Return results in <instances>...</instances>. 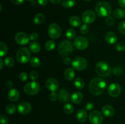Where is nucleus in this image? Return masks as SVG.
I'll use <instances>...</instances> for the list:
<instances>
[{
	"label": "nucleus",
	"mask_w": 125,
	"mask_h": 124,
	"mask_svg": "<svg viewBox=\"0 0 125 124\" xmlns=\"http://www.w3.org/2000/svg\"><path fill=\"white\" fill-rule=\"evenodd\" d=\"M106 88V83L101 78H94L89 83V91L94 96H100L103 93Z\"/></svg>",
	"instance_id": "1"
},
{
	"label": "nucleus",
	"mask_w": 125,
	"mask_h": 124,
	"mask_svg": "<svg viewBox=\"0 0 125 124\" xmlns=\"http://www.w3.org/2000/svg\"><path fill=\"white\" fill-rule=\"evenodd\" d=\"M96 13L100 17H107L112 13V7L106 1H101L95 7Z\"/></svg>",
	"instance_id": "2"
},
{
	"label": "nucleus",
	"mask_w": 125,
	"mask_h": 124,
	"mask_svg": "<svg viewBox=\"0 0 125 124\" xmlns=\"http://www.w3.org/2000/svg\"><path fill=\"white\" fill-rule=\"evenodd\" d=\"M95 71H96V74L99 76L106 77L111 74L112 69H111V66L108 63L104 61H101L96 64Z\"/></svg>",
	"instance_id": "3"
},
{
	"label": "nucleus",
	"mask_w": 125,
	"mask_h": 124,
	"mask_svg": "<svg viewBox=\"0 0 125 124\" xmlns=\"http://www.w3.org/2000/svg\"><path fill=\"white\" fill-rule=\"evenodd\" d=\"M74 50L73 44L68 40H64L62 41L59 45L58 52L62 57H66L70 55Z\"/></svg>",
	"instance_id": "4"
},
{
	"label": "nucleus",
	"mask_w": 125,
	"mask_h": 124,
	"mask_svg": "<svg viewBox=\"0 0 125 124\" xmlns=\"http://www.w3.org/2000/svg\"><path fill=\"white\" fill-rule=\"evenodd\" d=\"M31 53L26 47H21L18 50L16 54L17 61L20 63H26L30 60Z\"/></svg>",
	"instance_id": "5"
},
{
	"label": "nucleus",
	"mask_w": 125,
	"mask_h": 124,
	"mask_svg": "<svg viewBox=\"0 0 125 124\" xmlns=\"http://www.w3.org/2000/svg\"><path fill=\"white\" fill-rule=\"evenodd\" d=\"M40 85L39 83L35 81H32L27 83L24 86L23 90H24V92L28 95L32 96V95L37 94L40 91Z\"/></svg>",
	"instance_id": "6"
},
{
	"label": "nucleus",
	"mask_w": 125,
	"mask_h": 124,
	"mask_svg": "<svg viewBox=\"0 0 125 124\" xmlns=\"http://www.w3.org/2000/svg\"><path fill=\"white\" fill-rule=\"evenodd\" d=\"M48 32L49 36L51 38H58L62 34V29L61 26L57 23H52L49 26Z\"/></svg>",
	"instance_id": "7"
},
{
	"label": "nucleus",
	"mask_w": 125,
	"mask_h": 124,
	"mask_svg": "<svg viewBox=\"0 0 125 124\" xmlns=\"http://www.w3.org/2000/svg\"><path fill=\"white\" fill-rule=\"evenodd\" d=\"M72 66L74 69L78 71H83L87 68L88 63L83 57H77L73 60L72 63Z\"/></svg>",
	"instance_id": "8"
},
{
	"label": "nucleus",
	"mask_w": 125,
	"mask_h": 124,
	"mask_svg": "<svg viewBox=\"0 0 125 124\" xmlns=\"http://www.w3.org/2000/svg\"><path fill=\"white\" fill-rule=\"evenodd\" d=\"M82 21L84 24H92L96 19V14L91 10H85L82 15Z\"/></svg>",
	"instance_id": "9"
},
{
	"label": "nucleus",
	"mask_w": 125,
	"mask_h": 124,
	"mask_svg": "<svg viewBox=\"0 0 125 124\" xmlns=\"http://www.w3.org/2000/svg\"><path fill=\"white\" fill-rule=\"evenodd\" d=\"M74 46L79 50H84L89 46V41L84 36H78L74 39Z\"/></svg>",
	"instance_id": "10"
},
{
	"label": "nucleus",
	"mask_w": 125,
	"mask_h": 124,
	"mask_svg": "<svg viewBox=\"0 0 125 124\" xmlns=\"http://www.w3.org/2000/svg\"><path fill=\"white\" fill-rule=\"evenodd\" d=\"M89 120L92 124H101L103 121V116L100 112L93 111L89 114Z\"/></svg>",
	"instance_id": "11"
},
{
	"label": "nucleus",
	"mask_w": 125,
	"mask_h": 124,
	"mask_svg": "<svg viewBox=\"0 0 125 124\" xmlns=\"http://www.w3.org/2000/svg\"><path fill=\"white\" fill-rule=\"evenodd\" d=\"M107 91L110 96L112 97H117L120 94L122 88L118 83H114L109 85Z\"/></svg>",
	"instance_id": "12"
},
{
	"label": "nucleus",
	"mask_w": 125,
	"mask_h": 124,
	"mask_svg": "<svg viewBox=\"0 0 125 124\" xmlns=\"http://www.w3.org/2000/svg\"><path fill=\"white\" fill-rule=\"evenodd\" d=\"M29 39L30 38L29 37V36L26 33L23 32H18L15 36V40L16 43L20 45L27 44L29 43Z\"/></svg>",
	"instance_id": "13"
},
{
	"label": "nucleus",
	"mask_w": 125,
	"mask_h": 124,
	"mask_svg": "<svg viewBox=\"0 0 125 124\" xmlns=\"http://www.w3.org/2000/svg\"><path fill=\"white\" fill-rule=\"evenodd\" d=\"M46 87L49 91L51 92H55L57 91L59 86V84L57 80L54 78H50L46 81Z\"/></svg>",
	"instance_id": "14"
},
{
	"label": "nucleus",
	"mask_w": 125,
	"mask_h": 124,
	"mask_svg": "<svg viewBox=\"0 0 125 124\" xmlns=\"http://www.w3.org/2000/svg\"><path fill=\"white\" fill-rule=\"evenodd\" d=\"M18 111L21 114H28L32 109V106L28 102H22L18 105Z\"/></svg>",
	"instance_id": "15"
},
{
	"label": "nucleus",
	"mask_w": 125,
	"mask_h": 124,
	"mask_svg": "<svg viewBox=\"0 0 125 124\" xmlns=\"http://www.w3.org/2000/svg\"><path fill=\"white\" fill-rule=\"evenodd\" d=\"M58 98L61 102H67L70 100V94L67 89H62L59 91Z\"/></svg>",
	"instance_id": "16"
},
{
	"label": "nucleus",
	"mask_w": 125,
	"mask_h": 124,
	"mask_svg": "<svg viewBox=\"0 0 125 124\" xmlns=\"http://www.w3.org/2000/svg\"><path fill=\"white\" fill-rule=\"evenodd\" d=\"M103 114L106 117H111L114 115L115 113L114 108L110 105H106L102 108Z\"/></svg>",
	"instance_id": "17"
},
{
	"label": "nucleus",
	"mask_w": 125,
	"mask_h": 124,
	"mask_svg": "<svg viewBox=\"0 0 125 124\" xmlns=\"http://www.w3.org/2000/svg\"><path fill=\"white\" fill-rule=\"evenodd\" d=\"M105 40L110 44H114L117 41V35L114 32H109L105 35Z\"/></svg>",
	"instance_id": "18"
},
{
	"label": "nucleus",
	"mask_w": 125,
	"mask_h": 124,
	"mask_svg": "<svg viewBox=\"0 0 125 124\" xmlns=\"http://www.w3.org/2000/svg\"><path fill=\"white\" fill-rule=\"evenodd\" d=\"M20 92L16 89H12L8 92V98L12 102H16L20 98Z\"/></svg>",
	"instance_id": "19"
},
{
	"label": "nucleus",
	"mask_w": 125,
	"mask_h": 124,
	"mask_svg": "<svg viewBox=\"0 0 125 124\" xmlns=\"http://www.w3.org/2000/svg\"><path fill=\"white\" fill-rule=\"evenodd\" d=\"M76 118L77 120L79 122H84L87 119V113L85 109H79L78 111L76 114Z\"/></svg>",
	"instance_id": "20"
},
{
	"label": "nucleus",
	"mask_w": 125,
	"mask_h": 124,
	"mask_svg": "<svg viewBox=\"0 0 125 124\" xmlns=\"http://www.w3.org/2000/svg\"><path fill=\"white\" fill-rule=\"evenodd\" d=\"M71 100L74 103H79L83 100V94L80 92H75L71 96Z\"/></svg>",
	"instance_id": "21"
},
{
	"label": "nucleus",
	"mask_w": 125,
	"mask_h": 124,
	"mask_svg": "<svg viewBox=\"0 0 125 124\" xmlns=\"http://www.w3.org/2000/svg\"><path fill=\"white\" fill-rule=\"evenodd\" d=\"M113 16L117 19H122L125 17V10L120 8H117L112 12Z\"/></svg>",
	"instance_id": "22"
},
{
	"label": "nucleus",
	"mask_w": 125,
	"mask_h": 124,
	"mask_svg": "<svg viewBox=\"0 0 125 124\" xmlns=\"http://www.w3.org/2000/svg\"><path fill=\"white\" fill-rule=\"evenodd\" d=\"M69 23L73 27H78L81 24V19L77 16H72L69 19Z\"/></svg>",
	"instance_id": "23"
},
{
	"label": "nucleus",
	"mask_w": 125,
	"mask_h": 124,
	"mask_svg": "<svg viewBox=\"0 0 125 124\" xmlns=\"http://www.w3.org/2000/svg\"><path fill=\"white\" fill-rule=\"evenodd\" d=\"M64 76L65 78L67 79V80H73L74 79V76H75V72H74V71L73 70L72 68H68L65 70L64 72Z\"/></svg>",
	"instance_id": "24"
},
{
	"label": "nucleus",
	"mask_w": 125,
	"mask_h": 124,
	"mask_svg": "<svg viewBox=\"0 0 125 124\" xmlns=\"http://www.w3.org/2000/svg\"><path fill=\"white\" fill-rule=\"evenodd\" d=\"M29 49H30L31 51L34 53H37L40 51V45L39 43L35 42V41H33V42L29 44Z\"/></svg>",
	"instance_id": "25"
},
{
	"label": "nucleus",
	"mask_w": 125,
	"mask_h": 124,
	"mask_svg": "<svg viewBox=\"0 0 125 124\" xmlns=\"http://www.w3.org/2000/svg\"><path fill=\"white\" fill-rule=\"evenodd\" d=\"M45 21V15L42 13H39L34 18V23L36 24H42Z\"/></svg>",
	"instance_id": "26"
},
{
	"label": "nucleus",
	"mask_w": 125,
	"mask_h": 124,
	"mask_svg": "<svg viewBox=\"0 0 125 124\" xmlns=\"http://www.w3.org/2000/svg\"><path fill=\"white\" fill-rule=\"evenodd\" d=\"M74 84L75 87L78 89H82L84 88L85 86V83L84 80L80 77H78L74 80Z\"/></svg>",
	"instance_id": "27"
},
{
	"label": "nucleus",
	"mask_w": 125,
	"mask_h": 124,
	"mask_svg": "<svg viewBox=\"0 0 125 124\" xmlns=\"http://www.w3.org/2000/svg\"><path fill=\"white\" fill-rule=\"evenodd\" d=\"M75 3V0H62V6L65 8H71L74 6Z\"/></svg>",
	"instance_id": "28"
},
{
	"label": "nucleus",
	"mask_w": 125,
	"mask_h": 124,
	"mask_svg": "<svg viewBox=\"0 0 125 124\" xmlns=\"http://www.w3.org/2000/svg\"><path fill=\"white\" fill-rule=\"evenodd\" d=\"M29 63L33 68H38L40 66V60L37 57H34L31 58L29 60Z\"/></svg>",
	"instance_id": "29"
},
{
	"label": "nucleus",
	"mask_w": 125,
	"mask_h": 124,
	"mask_svg": "<svg viewBox=\"0 0 125 124\" xmlns=\"http://www.w3.org/2000/svg\"><path fill=\"white\" fill-rule=\"evenodd\" d=\"M7 51H8V48L7 45L6 44V43L1 41L0 43V56L1 57L5 56L7 54Z\"/></svg>",
	"instance_id": "30"
},
{
	"label": "nucleus",
	"mask_w": 125,
	"mask_h": 124,
	"mask_svg": "<svg viewBox=\"0 0 125 124\" xmlns=\"http://www.w3.org/2000/svg\"><path fill=\"white\" fill-rule=\"evenodd\" d=\"M56 47V44H55V42L52 40H48L45 43V47L47 51H51L54 49Z\"/></svg>",
	"instance_id": "31"
},
{
	"label": "nucleus",
	"mask_w": 125,
	"mask_h": 124,
	"mask_svg": "<svg viewBox=\"0 0 125 124\" xmlns=\"http://www.w3.org/2000/svg\"><path fill=\"white\" fill-rule=\"evenodd\" d=\"M63 111L67 114H70L74 111V107L70 103H66L64 106H63Z\"/></svg>",
	"instance_id": "32"
},
{
	"label": "nucleus",
	"mask_w": 125,
	"mask_h": 124,
	"mask_svg": "<svg viewBox=\"0 0 125 124\" xmlns=\"http://www.w3.org/2000/svg\"><path fill=\"white\" fill-rule=\"evenodd\" d=\"M76 33L74 29H72V28L67 29V32H66V36L68 39L73 40L76 37Z\"/></svg>",
	"instance_id": "33"
},
{
	"label": "nucleus",
	"mask_w": 125,
	"mask_h": 124,
	"mask_svg": "<svg viewBox=\"0 0 125 124\" xmlns=\"http://www.w3.org/2000/svg\"><path fill=\"white\" fill-rule=\"evenodd\" d=\"M4 63L7 67H9V68H12L15 64L14 59L11 57H6L4 60Z\"/></svg>",
	"instance_id": "34"
},
{
	"label": "nucleus",
	"mask_w": 125,
	"mask_h": 124,
	"mask_svg": "<svg viewBox=\"0 0 125 124\" xmlns=\"http://www.w3.org/2000/svg\"><path fill=\"white\" fill-rule=\"evenodd\" d=\"M15 111L16 107L13 104H9L6 107V112L8 114H13Z\"/></svg>",
	"instance_id": "35"
},
{
	"label": "nucleus",
	"mask_w": 125,
	"mask_h": 124,
	"mask_svg": "<svg viewBox=\"0 0 125 124\" xmlns=\"http://www.w3.org/2000/svg\"><path fill=\"white\" fill-rule=\"evenodd\" d=\"M113 72L116 75H120L123 74V69L121 66H115L113 69Z\"/></svg>",
	"instance_id": "36"
},
{
	"label": "nucleus",
	"mask_w": 125,
	"mask_h": 124,
	"mask_svg": "<svg viewBox=\"0 0 125 124\" xmlns=\"http://www.w3.org/2000/svg\"><path fill=\"white\" fill-rule=\"evenodd\" d=\"M118 30L122 34H125V21L120 22L118 24Z\"/></svg>",
	"instance_id": "37"
},
{
	"label": "nucleus",
	"mask_w": 125,
	"mask_h": 124,
	"mask_svg": "<svg viewBox=\"0 0 125 124\" xmlns=\"http://www.w3.org/2000/svg\"><path fill=\"white\" fill-rule=\"evenodd\" d=\"M115 49L118 51H123L125 49V44L123 42H118L116 44Z\"/></svg>",
	"instance_id": "38"
},
{
	"label": "nucleus",
	"mask_w": 125,
	"mask_h": 124,
	"mask_svg": "<svg viewBox=\"0 0 125 124\" xmlns=\"http://www.w3.org/2000/svg\"><path fill=\"white\" fill-rule=\"evenodd\" d=\"M105 22H106L107 25L112 26L115 23L114 18L112 17H111V15L108 16V17H106V19H105Z\"/></svg>",
	"instance_id": "39"
},
{
	"label": "nucleus",
	"mask_w": 125,
	"mask_h": 124,
	"mask_svg": "<svg viewBox=\"0 0 125 124\" xmlns=\"http://www.w3.org/2000/svg\"><path fill=\"white\" fill-rule=\"evenodd\" d=\"M89 31V27L86 24H84L81 27L80 32L83 34H87Z\"/></svg>",
	"instance_id": "40"
},
{
	"label": "nucleus",
	"mask_w": 125,
	"mask_h": 124,
	"mask_svg": "<svg viewBox=\"0 0 125 124\" xmlns=\"http://www.w3.org/2000/svg\"><path fill=\"white\" fill-rule=\"evenodd\" d=\"M38 77H39V74L35 71H32L29 74V77L33 81H35V80H37L38 79Z\"/></svg>",
	"instance_id": "41"
},
{
	"label": "nucleus",
	"mask_w": 125,
	"mask_h": 124,
	"mask_svg": "<svg viewBox=\"0 0 125 124\" xmlns=\"http://www.w3.org/2000/svg\"><path fill=\"white\" fill-rule=\"evenodd\" d=\"M58 98V95L54 92H52L50 93L49 95V99L51 101V102H55L56 100Z\"/></svg>",
	"instance_id": "42"
},
{
	"label": "nucleus",
	"mask_w": 125,
	"mask_h": 124,
	"mask_svg": "<svg viewBox=\"0 0 125 124\" xmlns=\"http://www.w3.org/2000/svg\"><path fill=\"white\" fill-rule=\"evenodd\" d=\"M19 79H20L21 81H25L28 79V74L24 72H22L19 75Z\"/></svg>",
	"instance_id": "43"
},
{
	"label": "nucleus",
	"mask_w": 125,
	"mask_h": 124,
	"mask_svg": "<svg viewBox=\"0 0 125 124\" xmlns=\"http://www.w3.org/2000/svg\"><path fill=\"white\" fill-rule=\"evenodd\" d=\"M1 124H8L9 119L6 115H1Z\"/></svg>",
	"instance_id": "44"
},
{
	"label": "nucleus",
	"mask_w": 125,
	"mask_h": 124,
	"mask_svg": "<svg viewBox=\"0 0 125 124\" xmlns=\"http://www.w3.org/2000/svg\"><path fill=\"white\" fill-rule=\"evenodd\" d=\"M29 38H30V40H32V41H35L39 38V35H38L37 33L32 32L30 34Z\"/></svg>",
	"instance_id": "45"
},
{
	"label": "nucleus",
	"mask_w": 125,
	"mask_h": 124,
	"mask_svg": "<svg viewBox=\"0 0 125 124\" xmlns=\"http://www.w3.org/2000/svg\"><path fill=\"white\" fill-rule=\"evenodd\" d=\"M94 105L92 103H87L85 105V109L87 111H91L94 109Z\"/></svg>",
	"instance_id": "46"
},
{
	"label": "nucleus",
	"mask_w": 125,
	"mask_h": 124,
	"mask_svg": "<svg viewBox=\"0 0 125 124\" xmlns=\"http://www.w3.org/2000/svg\"><path fill=\"white\" fill-rule=\"evenodd\" d=\"M63 63H64L65 64H67V65H68V64H71V63H72V60H71L69 57H65L64 59H63Z\"/></svg>",
	"instance_id": "47"
},
{
	"label": "nucleus",
	"mask_w": 125,
	"mask_h": 124,
	"mask_svg": "<svg viewBox=\"0 0 125 124\" xmlns=\"http://www.w3.org/2000/svg\"><path fill=\"white\" fill-rule=\"evenodd\" d=\"M37 1L40 6H45L47 4L48 0H37Z\"/></svg>",
	"instance_id": "48"
},
{
	"label": "nucleus",
	"mask_w": 125,
	"mask_h": 124,
	"mask_svg": "<svg viewBox=\"0 0 125 124\" xmlns=\"http://www.w3.org/2000/svg\"><path fill=\"white\" fill-rule=\"evenodd\" d=\"M13 4L15 5H20L23 2L24 0H11Z\"/></svg>",
	"instance_id": "49"
},
{
	"label": "nucleus",
	"mask_w": 125,
	"mask_h": 124,
	"mask_svg": "<svg viewBox=\"0 0 125 124\" xmlns=\"http://www.w3.org/2000/svg\"><path fill=\"white\" fill-rule=\"evenodd\" d=\"M118 4L123 8H125V0H118Z\"/></svg>",
	"instance_id": "50"
},
{
	"label": "nucleus",
	"mask_w": 125,
	"mask_h": 124,
	"mask_svg": "<svg viewBox=\"0 0 125 124\" xmlns=\"http://www.w3.org/2000/svg\"><path fill=\"white\" fill-rule=\"evenodd\" d=\"M6 86H7V88H11L13 86V83H12V82L10 80H8V81H6Z\"/></svg>",
	"instance_id": "51"
},
{
	"label": "nucleus",
	"mask_w": 125,
	"mask_h": 124,
	"mask_svg": "<svg viewBox=\"0 0 125 124\" xmlns=\"http://www.w3.org/2000/svg\"><path fill=\"white\" fill-rule=\"evenodd\" d=\"M52 4H58L61 1V0H49Z\"/></svg>",
	"instance_id": "52"
},
{
	"label": "nucleus",
	"mask_w": 125,
	"mask_h": 124,
	"mask_svg": "<svg viewBox=\"0 0 125 124\" xmlns=\"http://www.w3.org/2000/svg\"><path fill=\"white\" fill-rule=\"evenodd\" d=\"M0 64H1V66H0V69L2 70V68H3V66H4V62L3 60L2 59L0 60Z\"/></svg>",
	"instance_id": "53"
},
{
	"label": "nucleus",
	"mask_w": 125,
	"mask_h": 124,
	"mask_svg": "<svg viewBox=\"0 0 125 124\" xmlns=\"http://www.w3.org/2000/svg\"><path fill=\"white\" fill-rule=\"evenodd\" d=\"M85 1H91V0H85Z\"/></svg>",
	"instance_id": "54"
},
{
	"label": "nucleus",
	"mask_w": 125,
	"mask_h": 124,
	"mask_svg": "<svg viewBox=\"0 0 125 124\" xmlns=\"http://www.w3.org/2000/svg\"><path fill=\"white\" fill-rule=\"evenodd\" d=\"M29 1H31V0H29Z\"/></svg>",
	"instance_id": "55"
}]
</instances>
